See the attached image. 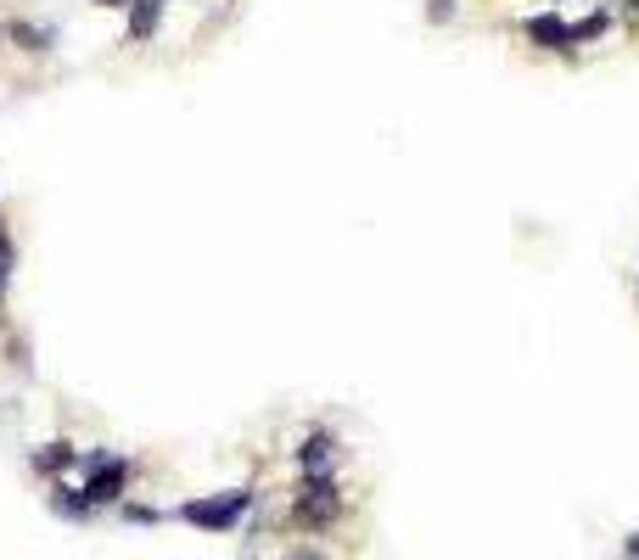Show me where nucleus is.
I'll list each match as a JSON object with an SVG mask.
<instances>
[{
	"label": "nucleus",
	"mask_w": 639,
	"mask_h": 560,
	"mask_svg": "<svg viewBox=\"0 0 639 560\" xmlns=\"http://www.w3.org/2000/svg\"><path fill=\"white\" fill-rule=\"evenodd\" d=\"M606 34H611V6H595L589 17L572 23V45H595V40H606Z\"/></svg>",
	"instance_id": "obj_10"
},
{
	"label": "nucleus",
	"mask_w": 639,
	"mask_h": 560,
	"mask_svg": "<svg viewBox=\"0 0 639 560\" xmlns=\"http://www.w3.org/2000/svg\"><path fill=\"white\" fill-rule=\"evenodd\" d=\"M522 34H527L533 51H550V56H572V51H578V45H572V17L567 12H533L522 23Z\"/></svg>",
	"instance_id": "obj_4"
},
{
	"label": "nucleus",
	"mask_w": 639,
	"mask_h": 560,
	"mask_svg": "<svg viewBox=\"0 0 639 560\" xmlns=\"http://www.w3.org/2000/svg\"><path fill=\"white\" fill-rule=\"evenodd\" d=\"M0 303H6V280H0Z\"/></svg>",
	"instance_id": "obj_18"
},
{
	"label": "nucleus",
	"mask_w": 639,
	"mask_h": 560,
	"mask_svg": "<svg viewBox=\"0 0 639 560\" xmlns=\"http://www.w3.org/2000/svg\"><path fill=\"white\" fill-rule=\"evenodd\" d=\"M163 6L169 0H135L124 12V34H129V45H152L157 34H163Z\"/></svg>",
	"instance_id": "obj_5"
},
{
	"label": "nucleus",
	"mask_w": 639,
	"mask_h": 560,
	"mask_svg": "<svg viewBox=\"0 0 639 560\" xmlns=\"http://www.w3.org/2000/svg\"><path fill=\"white\" fill-rule=\"evenodd\" d=\"M29 465L40 476H62V471L79 465V448H73V443H45V448H34V454H29Z\"/></svg>",
	"instance_id": "obj_8"
},
{
	"label": "nucleus",
	"mask_w": 639,
	"mask_h": 560,
	"mask_svg": "<svg viewBox=\"0 0 639 560\" xmlns=\"http://www.w3.org/2000/svg\"><path fill=\"white\" fill-rule=\"evenodd\" d=\"M12 264H17V247L12 236H0V280H12Z\"/></svg>",
	"instance_id": "obj_13"
},
{
	"label": "nucleus",
	"mask_w": 639,
	"mask_h": 560,
	"mask_svg": "<svg viewBox=\"0 0 639 560\" xmlns=\"http://www.w3.org/2000/svg\"><path fill=\"white\" fill-rule=\"evenodd\" d=\"M90 6H96V12H129L135 0H90Z\"/></svg>",
	"instance_id": "obj_14"
},
{
	"label": "nucleus",
	"mask_w": 639,
	"mask_h": 560,
	"mask_svg": "<svg viewBox=\"0 0 639 560\" xmlns=\"http://www.w3.org/2000/svg\"><path fill=\"white\" fill-rule=\"evenodd\" d=\"M337 516H342L337 471H298V499H292V521H298V527H331Z\"/></svg>",
	"instance_id": "obj_2"
},
{
	"label": "nucleus",
	"mask_w": 639,
	"mask_h": 560,
	"mask_svg": "<svg viewBox=\"0 0 639 560\" xmlns=\"http://www.w3.org/2000/svg\"><path fill=\"white\" fill-rule=\"evenodd\" d=\"M623 555H628V560H639V532H628V538H623Z\"/></svg>",
	"instance_id": "obj_15"
},
{
	"label": "nucleus",
	"mask_w": 639,
	"mask_h": 560,
	"mask_svg": "<svg viewBox=\"0 0 639 560\" xmlns=\"http://www.w3.org/2000/svg\"><path fill=\"white\" fill-rule=\"evenodd\" d=\"M0 236H6V230H0Z\"/></svg>",
	"instance_id": "obj_19"
},
{
	"label": "nucleus",
	"mask_w": 639,
	"mask_h": 560,
	"mask_svg": "<svg viewBox=\"0 0 639 560\" xmlns=\"http://www.w3.org/2000/svg\"><path fill=\"white\" fill-rule=\"evenodd\" d=\"M51 510H57L62 521H90V516H96L90 493H85V488H73V482H57V488H51Z\"/></svg>",
	"instance_id": "obj_7"
},
{
	"label": "nucleus",
	"mask_w": 639,
	"mask_h": 560,
	"mask_svg": "<svg viewBox=\"0 0 639 560\" xmlns=\"http://www.w3.org/2000/svg\"><path fill=\"white\" fill-rule=\"evenodd\" d=\"M455 12H460L455 0H426V23H432V28H449V23H455Z\"/></svg>",
	"instance_id": "obj_12"
},
{
	"label": "nucleus",
	"mask_w": 639,
	"mask_h": 560,
	"mask_svg": "<svg viewBox=\"0 0 639 560\" xmlns=\"http://www.w3.org/2000/svg\"><path fill=\"white\" fill-rule=\"evenodd\" d=\"M118 521H124V527H163V510H157V504H135V499H124L118 504Z\"/></svg>",
	"instance_id": "obj_11"
},
{
	"label": "nucleus",
	"mask_w": 639,
	"mask_h": 560,
	"mask_svg": "<svg viewBox=\"0 0 639 560\" xmlns=\"http://www.w3.org/2000/svg\"><path fill=\"white\" fill-rule=\"evenodd\" d=\"M286 560H326V555H320V549H292Z\"/></svg>",
	"instance_id": "obj_16"
},
{
	"label": "nucleus",
	"mask_w": 639,
	"mask_h": 560,
	"mask_svg": "<svg viewBox=\"0 0 639 560\" xmlns=\"http://www.w3.org/2000/svg\"><path fill=\"white\" fill-rule=\"evenodd\" d=\"M79 471H85V482H79V488L90 493V504H96V510L129 499V471H135V465H129L124 454H113V448H90V454H79Z\"/></svg>",
	"instance_id": "obj_1"
},
{
	"label": "nucleus",
	"mask_w": 639,
	"mask_h": 560,
	"mask_svg": "<svg viewBox=\"0 0 639 560\" xmlns=\"http://www.w3.org/2000/svg\"><path fill=\"white\" fill-rule=\"evenodd\" d=\"M628 17H634V28H639V0H628Z\"/></svg>",
	"instance_id": "obj_17"
},
{
	"label": "nucleus",
	"mask_w": 639,
	"mask_h": 560,
	"mask_svg": "<svg viewBox=\"0 0 639 560\" xmlns=\"http://www.w3.org/2000/svg\"><path fill=\"white\" fill-rule=\"evenodd\" d=\"M331 460H337V437H331L326 426H314L298 443V471H331Z\"/></svg>",
	"instance_id": "obj_6"
},
{
	"label": "nucleus",
	"mask_w": 639,
	"mask_h": 560,
	"mask_svg": "<svg viewBox=\"0 0 639 560\" xmlns=\"http://www.w3.org/2000/svg\"><path fill=\"white\" fill-rule=\"evenodd\" d=\"M6 34H12L17 51H34V56H45L51 45H57V28H40V23H12Z\"/></svg>",
	"instance_id": "obj_9"
},
{
	"label": "nucleus",
	"mask_w": 639,
	"mask_h": 560,
	"mask_svg": "<svg viewBox=\"0 0 639 560\" xmlns=\"http://www.w3.org/2000/svg\"><path fill=\"white\" fill-rule=\"evenodd\" d=\"M247 510H253V488H230V493H208V499H185L180 521L197 532H236Z\"/></svg>",
	"instance_id": "obj_3"
}]
</instances>
